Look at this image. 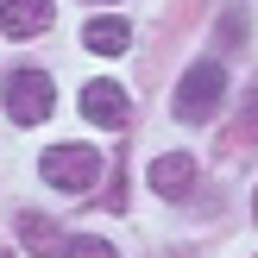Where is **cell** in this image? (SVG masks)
Returning a JSON list of instances; mask_svg holds the SVG:
<instances>
[{
	"label": "cell",
	"mask_w": 258,
	"mask_h": 258,
	"mask_svg": "<svg viewBox=\"0 0 258 258\" xmlns=\"http://www.w3.org/2000/svg\"><path fill=\"white\" fill-rule=\"evenodd\" d=\"M221 95H227V70L221 63H189L183 70V82H176V120L183 126H202V120H214V107H221Z\"/></svg>",
	"instance_id": "1"
},
{
	"label": "cell",
	"mask_w": 258,
	"mask_h": 258,
	"mask_svg": "<svg viewBox=\"0 0 258 258\" xmlns=\"http://www.w3.org/2000/svg\"><path fill=\"white\" fill-rule=\"evenodd\" d=\"M38 170H44V183H57L63 196H82L88 183H101V151L95 145H50Z\"/></svg>",
	"instance_id": "2"
},
{
	"label": "cell",
	"mask_w": 258,
	"mask_h": 258,
	"mask_svg": "<svg viewBox=\"0 0 258 258\" xmlns=\"http://www.w3.org/2000/svg\"><path fill=\"white\" fill-rule=\"evenodd\" d=\"M50 107H57V88H50L44 70H19V76H7V113H13V126H38V120H50Z\"/></svg>",
	"instance_id": "3"
},
{
	"label": "cell",
	"mask_w": 258,
	"mask_h": 258,
	"mask_svg": "<svg viewBox=\"0 0 258 258\" xmlns=\"http://www.w3.org/2000/svg\"><path fill=\"white\" fill-rule=\"evenodd\" d=\"M50 19H57V0H7L0 7L7 38H38V32H50Z\"/></svg>",
	"instance_id": "4"
},
{
	"label": "cell",
	"mask_w": 258,
	"mask_h": 258,
	"mask_svg": "<svg viewBox=\"0 0 258 258\" xmlns=\"http://www.w3.org/2000/svg\"><path fill=\"white\" fill-rule=\"evenodd\" d=\"M82 113L113 133V126H126L133 107H126V88H120V82H88V88H82Z\"/></svg>",
	"instance_id": "5"
},
{
	"label": "cell",
	"mask_w": 258,
	"mask_h": 258,
	"mask_svg": "<svg viewBox=\"0 0 258 258\" xmlns=\"http://www.w3.org/2000/svg\"><path fill=\"white\" fill-rule=\"evenodd\" d=\"M189 183H196V158H189V151H164V158L151 164V189H158L164 202H183Z\"/></svg>",
	"instance_id": "6"
},
{
	"label": "cell",
	"mask_w": 258,
	"mask_h": 258,
	"mask_svg": "<svg viewBox=\"0 0 258 258\" xmlns=\"http://www.w3.org/2000/svg\"><path fill=\"white\" fill-rule=\"evenodd\" d=\"M19 239H25V252H32V258H63V252H70L63 227L44 221V214H19Z\"/></svg>",
	"instance_id": "7"
},
{
	"label": "cell",
	"mask_w": 258,
	"mask_h": 258,
	"mask_svg": "<svg viewBox=\"0 0 258 258\" xmlns=\"http://www.w3.org/2000/svg\"><path fill=\"white\" fill-rule=\"evenodd\" d=\"M82 44H88V50H101V57H120V50L133 44V25L113 19V13H95V19L82 25Z\"/></svg>",
	"instance_id": "8"
},
{
	"label": "cell",
	"mask_w": 258,
	"mask_h": 258,
	"mask_svg": "<svg viewBox=\"0 0 258 258\" xmlns=\"http://www.w3.org/2000/svg\"><path fill=\"white\" fill-rule=\"evenodd\" d=\"M246 44V7H227L221 13V50H239Z\"/></svg>",
	"instance_id": "9"
},
{
	"label": "cell",
	"mask_w": 258,
	"mask_h": 258,
	"mask_svg": "<svg viewBox=\"0 0 258 258\" xmlns=\"http://www.w3.org/2000/svg\"><path fill=\"white\" fill-rule=\"evenodd\" d=\"M233 133H239V145H258V82H252V95L239 101V126Z\"/></svg>",
	"instance_id": "10"
},
{
	"label": "cell",
	"mask_w": 258,
	"mask_h": 258,
	"mask_svg": "<svg viewBox=\"0 0 258 258\" xmlns=\"http://www.w3.org/2000/svg\"><path fill=\"white\" fill-rule=\"evenodd\" d=\"M63 258H120V252H113L107 239H95V233H76V239H70V252H63Z\"/></svg>",
	"instance_id": "11"
},
{
	"label": "cell",
	"mask_w": 258,
	"mask_h": 258,
	"mask_svg": "<svg viewBox=\"0 0 258 258\" xmlns=\"http://www.w3.org/2000/svg\"><path fill=\"white\" fill-rule=\"evenodd\" d=\"M252 221H258V189H252Z\"/></svg>",
	"instance_id": "12"
}]
</instances>
